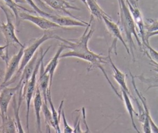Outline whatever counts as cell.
Wrapping results in <instances>:
<instances>
[{"instance_id":"cell-1","label":"cell","mask_w":158,"mask_h":133,"mask_svg":"<svg viewBox=\"0 0 158 133\" xmlns=\"http://www.w3.org/2000/svg\"><path fill=\"white\" fill-rule=\"evenodd\" d=\"M94 17L91 15V19L88 25L85 27V30L81 36L77 39L67 40L57 35L56 40L60 41L65 45L66 48L70 49V51L67 53L61 54L60 56V59L69 57L78 58L89 63V66L88 67V71H90L94 69H99L104 74L112 90L120 99L122 100V96L115 88L102 66V64L107 63L106 59L107 58V57H104L102 56L101 54L95 53L88 48L89 40L91 38L94 31L91 27V23Z\"/></svg>"},{"instance_id":"cell-2","label":"cell","mask_w":158,"mask_h":133,"mask_svg":"<svg viewBox=\"0 0 158 133\" xmlns=\"http://www.w3.org/2000/svg\"><path fill=\"white\" fill-rule=\"evenodd\" d=\"M119 7V20L120 28L124 32L128 44V47L130 53L133 58V62L135 61V57L134 54L133 49L135 48V45L133 40V35L135 36L138 45L141 49H143V46L141 39L138 34L136 27L131 14V12L125 2V0H117Z\"/></svg>"},{"instance_id":"cell-3","label":"cell","mask_w":158,"mask_h":133,"mask_svg":"<svg viewBox=\"0 0 158 133\" xmlns=\"http://www.w3.org/2000/svg\"><path fill=\"white\" fill-rule=\"evenodd\" d=\"M51 46L48 47L47 49L45 50L44 52L43 51V49H41L40 51L39 58L38 59L37 62L36 64L35 67L33 70L31 76L30 77V79L28 80V82L23 87L22 90V97L23 100L26 101V106H27V110H26V127L27 129V132H29V116H30V105L31 101L32 100L33 97L34 96L35 92L36 90V85H37V75L39 72L41 62L43 61L44 58L46 56V53L48 52L49 49Z\"/></svg>"},{"instance_id":"cell-4","label":"cell","mask_w":158,"mask_h":133,"mask_svg":"<svg viewBox=\"0 0 158 133\" xmlns=\"http://www.w3.org/2000/svg\"><path fill=\"white\" fill-rule=\"evenodd\" d=\"M56 36L57 35L56 34L51 33V32H45L40 38L36 39L27 47H25L23 49V54L20 62L19 68L17 71V72L15 73V74L14 75V77L7 84V86H9L10 84L15 82L17 78L20 75H21L22 71L24 69L25 66L32 59V58L35 54L36 51H37L38 48L40 46V45H42L43 43H44L46 41H48L50 39H56Z\"/></svg>"},{"instance_id":"cell-5","label":"cell","mask_w":158,"mask_h":133,"mask_svg":"<svg viewBox=\"0 0 158 133\" xmlns=\"http://www.w3.org/2000/svg\"><path fill=\"white\" fill-rule=\"evenodd\" d=\"M130 75L131 79V84L134 88V90L138 99L141 101L145 111V119L144 122L142 123L143 131L145 133H151V132L158 133V126L156 124V123L154 122V121L152 119V117L150 114L149 108L148 105L147 100L146 98L143 96V95L137 88V86L136 85L135 80V76H133V75L131 74L130 71Z\"/></svg>"},{"instance_id":"cell-6","label":"cell","mask_w":158,"mask_h":133,"mask_svg":"<svg viewBox=\"0 0 158 133\" xmlns=\"http://www.w3.org/2000/svg\"><path fill=\"white\" fill-rule=\"evenodd\" d=\"M1 9L3 11L7 20V22L6 24L1 22L0 25V30L5 38L6 43L9 45L16 44L20 47L24 46V45H23L20 41V40L15 35V26L13 24L11 19L9 16V11L7 10L6 6L5 4H3Z\"/></svg>"},{"instance_id":"cell-7","label":"cell","mask_w":158,"mask_h":133,"mask_svg":"<svg viewBox=\"0 0 158 133\" xmlns=\"http://www.w3.org/2000/svg\"><path fill=\"white\" fill-rule=\"evenodd\" d=\"M20 84L19 82L16 86L14 87H4L0 91V116L2 121H4L7 116V109L14 95L17 93L19 90Z\"/></svg>"},{"instance_id":"cell-8","label":"cell","mask_w":158,"mask_h":133,"mask_svg":"<svg viewBox=\"0 0 158 133\" xmlns=\"http://www.w3.org/2000/svg\"><path fill=\"white\" fill-rule=\"evenodd\" d=\"M25 47V45L24 46L20 47L18 53L14 54L10 59H9L7 62L6 64V67L4 79L2 82L1 84L2 88L6 87L7 84L10 80V79L13 77V76L18 71L23 54V49Z\"/></svg>"},{"instance_id":"cell-9","label":"cell","mask_w":158,"mask_h":133,"mask_svg":"<svg viewBox=\"0 0 158 133\" xmlns=\"http://www.w3.org/2000/svg\"><path fill=\"white\" fill-rule=\"evenodd\" d=\"M19 17L20 20L30 22L45 31H48L49 30L53 28H62L51 19L44 16H36L30 14L28 12L22 11L19 12Z\"/></svg>"},{"instance_id":"cell-10","label":"cell","mask_w":158,"mask_h":133,"mask_svg":"<svg viewBox=\"0 0 158 133\" xmlns=\"http://www.w3.org/2000/svg\"><path fill=\"white\" fill-rule=\"evenodd\" d=\"M46 6L49 7L62 12L67 14V15L72 17L73 18L78 19L74 16L69 11L70 10H75L80 11V8L72 5L68 0H41Z\"/></svg>"},{"instance_id":"cell-11","label":"cell","mask_w":158,"mask_h":133,"mask_svg":"<svg viewBox=\"0 0 158 133\" xmlns=\"http://www.w3.org/2000/svg\"><path fill=\"white\" fill-rule=\"evenodd\" d=\"M125 2L131 12L132 17L133 18L138 34L141 39L142 43H146L145 41V35H146V25L144 23L143 17L142 14L138 7L132 6L128 0H125Z\"/></svg>"},{"instance_id":"cell-12","label":"cell","mask_w":158,"mask_h":133,"mask_svg":"<svg viewBox=\"0 0 158 133\" xmlns=\"http://www.w3.org/2000/svg\"><path fill=\"white\" fill-rule=\"evenodd\" d=\"M102 20L104 21L108 32L114 37V40H116V41H117V40L120 41L123 44L127 53L129 55H130L131 53H130V51L128 45L125 41V40L122 36L120 28L118 26V25L117 24L114 22L112 20V19L110 17L104 15L102 17Z\"/></svg>"},{"instance_id":"cell-13","label":"cell","mask_w":158,"mask_h":133,"mask_svg":"<svg viewBox=\"0 0 158 133\" xmlns=\"http://www.w3.org/2000/svg\"><path fill=\"white\" fill-rule=\"evenodd\" d=\"M49 19H51L62 28L67 27H86L89 24V22H85L79 19L73 18L70 16H61L53 14H51Z\"/></svg>"},{"instance_id":"cell-14","label":"cell","mask_w":158,"mask_h":133,"mask_svg":"<svg viewBox=\"0 0 158 133\" xmlns=\"http://www.w3.org/2000/svg\"><path fill=\"white\" fill-rule=\"evenodd\" d=\"M114 48L113 45H112L110 48L108 49V56H107V59H109V62L111 65V67L113 69L114 71V74H113V77L114 78V79L115 80V81L118 83V84L120 85V87L121 89L124 90L125 91H126L128 95H130V98L131 97L132 95L131 94L127 85V83H126V75L125 74L122 72L120 69H118V68L115 66V64L114 63L112 58H111V56H110V53L112 51V49Z\"/></svg>"},{"instance_id":"cell-15","label":"cell","mask_w":158,"mask_h":133,"mask_svg":"<svg viewBox=\"0 0 158 133\" xmlns=\"http://www.w3.org/2000/svg\"><path fill=\"white\" fill-rule=\"evenodd\" d=\"M66 48L65 45L64 43L61 44L55 53L53 58L49 61L48 64L44 67V72L49 74V90H51V86L53 80V77L54 75V72L59 64V61L60 59V56L62 54V51Z\"/></svg>"},{"instance_id":"cell-16","label":"cell","mask_w":158,"mask_h":133,"mask_svg":"<svg viewBox=\"0 0 158 133\" xmlns=\"http://www.w3.org/2000/svg\"><path fill=\"white\" fill-rule=\"evenodd\" d=\"M39 77L37 80V85L41 91L43 100L46 103L48 102L47 100V93L49 90V75L48 74L44 72V66L43 64V61L41 62L40 69H39Z\"/></svg>"},{"instance_id":"cell-17","label":"cell","mask_w":158,"mask_h":133,"mask_svg":"<svg viewBox=\"0 0 158 133\" xmlns=\"http://www.w3.org/2000/svg\"><path fill=\"white\" fill-rule=\"evenodd\" d=\"M43 106V97L41 91L38 85H36V90L33 96V107L36 119V130L37 132H41V117L40 113Z\"/></svg>"},{"instance_id":"cell-18","label":"cell","mask_w":158,"mask_h":133,"mask_svg":"<svg viewBox=\"0 0 158 133\" xmlns=\"http://www.w3.org/2000/svg\"><path fill=\"white\" fill-rule=\"evenodd\" d=\"M150 62L149 64L152 67V70L156 72L158 74V64L154 62L151 59H149ZM135 78L139 79L141 82L146 84L148 85V88L146 90L150 89L152 87H158V76L154 77H145L143 74H141L139 75H135Z\"/></svg>"},{"instance_id":"cell-19","label":"cell","mask_w":158,"mask_h":133,"mask_svg":"<svg viewBox=\"0 0 158 133\" xmlns=\"http://www.w3.org/2000/svg\"><path fill=\"white\" fill-rule=\"evenodd\" d=\"M120 90H121V93H122V100L123 101H124V103H125V108L128 111V113L130 117V119H131V124H132V126L134 128V129L136 131V132L138 133H140L139 131L138 130V127H136V125L134 121V118H133V114H135V115L138 116V113L136 112V111L135 110L134 108H133V106L132 105V103L131 101V100H130V95H128V93L125 91L123 89H121L120 88Z\"/></svg>"},{"instance_id":"cell-20","label":"cell","mask_w":158,"mask_h":133,"mask_svg":"<svg viewBox=\"0 0 158 133\" xmlns=\"http://www.w3.org/2000/svg\"><path fill=\"white\" fill-rule=\"evenodd\" d=\"M86 6L88 7V9L91 12V15L96 17L98 20H102V17L106 15L110 17L106 12L102 10V9L98 4L96 0H85Z\"/></svg>"},{"instance_id":"cell-21","label":"cell","mask_w":158,"mask_h":133,"mask_svg":"<svg viewBox=\"0 0 158 133\" xmlns=\"http://www.w3.org/2000/svg\"><path fill=\"white\" fill-rule=\"evenodd\" d=\"M3 1L4 4L7 6L14 13V15L15 20V23L17 26L19 25L20 19L19 17V12L20 10H22L23 11H27V12H33L31 10H30L27 8H25L23 6H21L18 4V3L15 2L14 0H2Z\"/></svg>"},{"instance_id":"cell-22","label":"cell","mask_w":158,"mask_h":133,"mask_svg":"<svg viewBox=\"0 0 158 133\" xmlns=\"http://www.w3.org/2000/svg\"><path fill=\"white\" fill-rule=\"evenodd\" d=\"M42 111L44 115L45 122L46 124V131L48 132H50V128H53L56 131V125L52 117V114L51 111L48 106V103L43 101V106H42Z\"/></svg>"},{"instance_id":"cell-23","label":"cell","mask_w":158,"mask_h":133,"mask_svg":"<svg viewBox=\"0 0 158 133\" xmlns=\"http://www.w3.org/2000/svg\"><path fill=\"white\" fill-rule=\"evenodd\" d=\"M0 132H18L15 120L8 116L7 119L2 121V124L0 126Z\"/></svg>"},{"instance_id":"cell-24","label":"cell","mask_w":158,"mask_h":133,"mask_svg":"<svg viewBox=\"0 0 158 133\" xmlns=\"http://www.w3.org/2000/svg\"><path fill=\"white\" fill-rule=\"evenodd\" d=\"M143 51L147 55L149 59H151L154 62L158 64V51L152 48L149 43H144L143 44Z\"/></svg>"},{"instance_id":"cell-25","label":"cell","mask_w":158,"mask_h":133,"mask_svg":"<svg viewBox=\"0 0 158 133\" xmlns=\"http://www.w3.org/2000/svg\"><path fill=\"white\" fill-rule=\"evenodd\" d=\"M26 1L27 3H28L32 8L34 10V11L38 14L39 15H41V16H44V17H46L48 19H49L51 16V14H50V13H48L47 12H45L44 11L42 10L40 7H39L36 4V3L34 2L33 0H25Z\"/></svg>"},{"instance_id":"cell-26","label":"cell","mask_w":158,"mask_h":133,"mask_svg":"<svg viewBox=\"0 0 158 133\" xmlns=\"http://www.w3.org/2000/svg\"><path fill=\"white\" fill-rule=\"evenodd\" d=\"M131 98L135 102L138 109V120L140 121V122L142 124L144 119H145V111L144 109V108L141 104V103L138 101V100L135 97H133V95L131 96Z\"/></svg>"},{"instance_id":"cell-27","label":"cell","mask_w":158,"mask_h":133,"mask_svg":"<svg viewBox=\"0 0 158 133\" xmlns=\"http://www.w3.org/2000/svg\"><path fill=\"white\" fill-rule=\"evenodd\" d=\"M147 20L149 22L148 25H146V32H151L155 30H158V20L152 19H148Z\"/></svg>"},{"instance_id":"cell-28","label":"cell","mask_w":158,"mask_h":133,"mask_svg":"<svg viewBox=\"0 0 158 133\" xmlns=\"http://www.w3.org/2000/svg\"><path fill=\"white\" fill-rule=\"evenodd\" d=\"M9 44H6L4 46H0V58L5 61L6 64L9 60L8 56V47Z\"/></svg>"},{"instance_id":"cell-29","label":"cell","mask_w":158,"mask_h":133,"mask_svg":"<svg viewBox=\"0 0 158 133\" xmlns=\"http://www.w3.org/2000/svg\"><path fill=\"white\" fill-rule=\"evenodd\" d=\"M61 117L62 118V121H63V124H64L63 132H65V133H71V132H73V129L70 126V125L68 124V122H67V121L66 118H65V115L64 108L62 110Z\"/></svg>"},{"instance_id":"cell-30","label":"cell","mask_w":158,"mask_h":133,"mask_svg":"<svg viewBox=\"0 0 158 133\" xmlns=\"http://www.w3.org/2000/svg\"><path fill=\"white\" fill-rule=\"evenodd\" d=\"M79 118H80V115L77 116V118H76V119L74 123V128H73V132H84V131H83L80 128V122L79 120Z\"/></svg>"},{"instance_id":"cell-31","label":"cell","mask_w":158,"mask_h":133,"mask_svg":"<svg viewBox=\"0 0 158 133\" xmlns=\"http://www.w3.org/2000/svg\"><path fill=\"white\" fill-rule=\"evenodd\" d=\"M81 112H82V117H83V119L82 121H83V124L84 125L86 126V131H85V132H91L86 122V111H85V108L83 107L81 109Z\"/></svg>"},{"instance_id":"cell-32","label":"cell","mask_w":158,"mask_h":133,"mask_svg":"<svg viewBox=\"0 0 158 133\" xmlns=\"http://www.w3.org/2000/svg\"><path fill=\"white\" fill-rule=\"evenodd\" d=\"M158 35V30L153 31V32H146V35H145V41L148 43H149V38L154 36H157Z\"/></svg>"},{"instance_id":"cell-33","label":"cell","mask_w":158,"mask_h":133,"mask_svg":"<svg viewBox=\"0 0 158 133\" xmlns=\"http://www.w3.org/2000/svg\"><path fill=\"white\" fill-rule=\"evenodd\" d=\"M36 2H37V3H38V6H40L41 7H42V8H44V9H48V7H47V6H46L41 0H35Z\"/></svg>"},{"instance_id":"cell-34","label":"cell","mask_w":158,"mask_h":133,"mask_svg":"<svg viewBox=\"0 0 158 133\" xmlns=\"http://www.w3.org/2000/svg\"><path fill=\"white\" fill-rule=\"evenodd\" d=\"M128 2L133 6L138 7V1L137 0H128Z\"/></svg>"},{"instance_id":"cell-35","label":"cell","mask_w":158,"mask_h":133,"mask_svg":"<svg viewBox=\"0 0 158 133\" xmlns=\"http://www.w3.org/2000/svg\"><path fill=\"white\" fill-rule=\"evenodd\" d=\"M15 1V2L17 3H22V4H24V3H27L26 1L25 0H14Z\"/></svg>"},{"instance_id":"cell-36","label":"cell","mask_w":158,"mask_h":133,"mask_svg":"<svg viewBox=\"0 0 158 133\" xmlns=\"http://www.w3.org/2000/svg\"><path fill=\"white\" fill-rule=\"evenodd\" d=\"M3 4H4V3H2V2H1V1L0 0V8L2 7V6ZM1 21L0 20V25H1Z\"/></svg>"},{"instance_id":"cell-37","label":"cell","mask_w":158,"mask_h":133,"mask_svg":"<svg viewBox=\"0 0 158 133\" xmlns=\"http://www.w3.org/2000/svg\"><path fill=\"white\" fill-rule=\"evenodd\" d=\"M81 2H83L85 5H86V1L85 0H80Z\"/></svg>"}]
</instances>
